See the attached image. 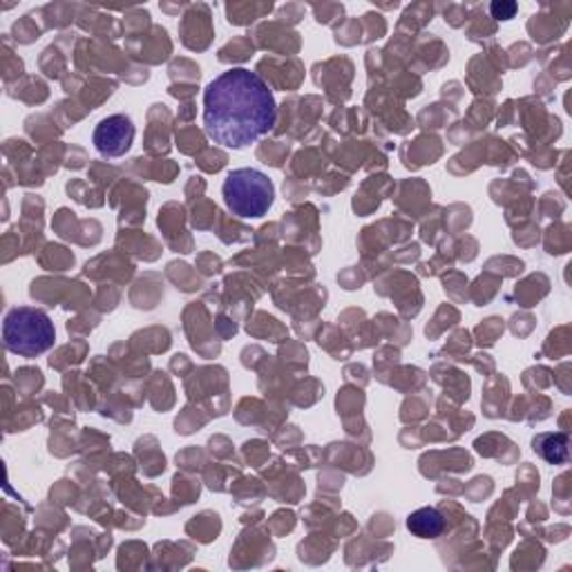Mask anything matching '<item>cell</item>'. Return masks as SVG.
Masks as SVG:
<instances>
[{"instance_id":"6da1fadb","label":"cell","mask_w":572,"mask_h":572,"mask_svg":"<svg viewBox=\"0 0 572 572\" xmlns=\"http://www.w3.org/2000/svg\"><path fill=\"white\" fill-rule=\"evenodd\" d=\"M275 121L273 90L257 72L231 67L204 90V130L222 148H249L273 130Z\"/></svg>"},{"instance_id":"7a4b0ae2","label":"cell","mask_w":572,"mask_h":572,"mask_svg":"<svg viewBox=\"0 0 572 572\" xmlns=\"http://www.w3.org/2000/svg\"><path fill=\"white\" fill-rule=\"evenodd\" d=\"M3 342L10 353L38 358L56 342L52 318L34 307H14L3 320Z\"/></svg>"},{"instance_id":"3957f363","label":"cell","mask_w":572,"mask_h":572,"mask_svg":"<svg viewBox=\"0 0 572 572\" xmlns=\"http://www.w3.org/2000/svg\"><path fill=\"white\" fill-rule=\"evenodd\" d=\"M229 210L242 220H260L275 201V186L257 168L231 170L222 186Z\"/></svg>"},{"instance_id":"277c9868","label":"cell","mask_w":572,"mask_h":572,"mask_svg":"<svg viewBox=\"0 0 572 572\" xmlns=\"http://www.w3.org/2000/svg\"><path fill=\"white\" fill-rule=\"evenodd\" d=\"M134 136L136 128L128 114H110L97 123L92 143L101 157L117 160L132 148Z\"/></svg>"},{"instance_id":"5b68a950","label":"cell","mask_w":572,"mask_h":572,"mask_svg":"<svg viewBox=\"0 0 572 572\" xmlns=\"http://www.w3.org/2000/svg\"><path fill=\"white\" fill-rule=\"evenodd\" d=\"M532 450L550 465H565L570 459V439L563 432L539 435L532 439Z\"/></svg>"},{"instance_id":"8992f818","label":"cell","mask_w":572,"mask_h":572,"mask_svg":"<svg viewBox=\"0 0 572 572\" xmlns=\"http://www.w3.org/2000/svg\"><path fill=\"white\" fill-rule=\"evenodd\" d=\"M407 530L418 539H437L446 530V519L437 508H420L407 517Z\"/></svg>"},{"instance_id":"52a82bcc","label":"cell","mask_w":572,"mask_h":572,"mask_svg":"<svg viewBox=\"0 0 572 572\" xmlns=\"http://www.w3.org/2000/svg\"><path fill=\"white\" fill-rule=\"evenodd\" d=\"M517 10H519V6L513 3V0H496V3L490 6V14H492V19H496V21H510V19H515Z\"/></svg>"}]
</instances>
